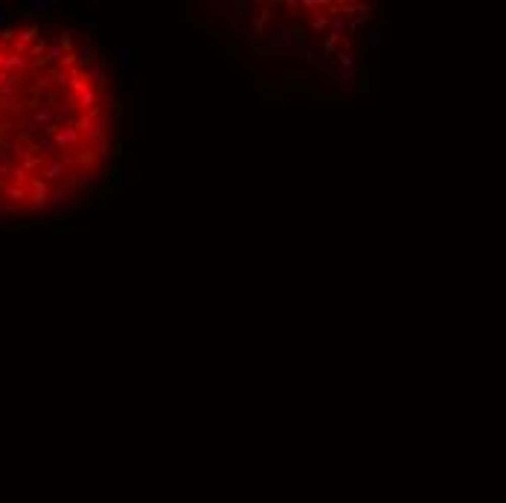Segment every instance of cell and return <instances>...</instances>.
<instances>
[{
  "mask_svg": "<svg viewBox=\"0 0 506 503\" xmlns=\"http://www.w3.org/2000/svg\"><path fill=\"white\" fill-rule=\"evenodd\" d=\"M114 102L96 47L61 26L0 29V215L64 207L102 177Z\"/></svg>",
  "mask_w": 506,
  "mask_h": 503,
  "instance_id": "obj_1",
  "label": "cell"
}]
</instances>
